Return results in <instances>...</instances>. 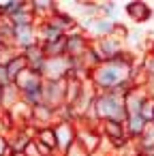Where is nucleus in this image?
<instances>
[{
  "label": "nucleus",
  "instance_id": "nucleus-1",
  "mask_svg": "<svg viewBox=\"0 0 154 156\" xmlns=\"http://www.w3.org/2000/svg\"><path fill=\"white\" fill-rule=\"evenodd\" d=\"M133 69H135V60H133L131 51L124 49L118 58L105 60L96 69H92L90 83L96 92H111V90H120L124 86H133L131 83Z\"/></svg>",
  "mask_w": 154,
  "mask_h": 156
},
{
  "label": "nucleus",
  "instance_id": "nucleus-2",
  "mask_svg": "<svg viewBox=\"0 0 154 156\" xmlns=\"http://www.w3.org/2000/svg\"><path fill=\"white\" fill-rule=\"evenodd\" d=\"M96 122H120L124 124L128 113L124 105V92L111 90V92H96L94 105H92Z\"/></svg>",
  "mask_w": 154,
  "mask_h": 156
},
{
  "label": "nucleus",
  "instance_id": "nucleus-3",
  "mask_svg": "<svg viewBox=\"0 0 154 156\" xmlns=\"http://www.w3.org/2000/svg\"><path fill=\"white\" fill-rule=\"evenodd\" d=\"M98 133H101V137L107 139V141L111 143V147H116V150H124L128 143H133V141L128 139V135H126L124 124H120V122H98Z\"/></svg>",
  "mask_w": 154,
  "mask_h": 156
},
{
  "label": "nucleus",
  "instance_id": "nucleus-4",
  "mask_svg": "<svg viewBox=\"0 0 154 156\" xmlns=\"http://www.w3.org/2000/svg\"><path fill=\"white\" fill-rule=\"evenodd\" d=\"M54 133H56V143H58L60 152H66L77 141V126H75V122H56Z\"/></svg>",
  "mask_w": 154,
  "mask_h": 156
},
{
  "label": "nucleus",
  "instance_id": "nucleus-5",
  "mask_svg": "<svg viewBox=\"0 0 154 156\" xmlns=\"http://www.w3.org/2000/svg\"><path fill=\"white\" fill-rule=\"evenodd\" d=\"M90 49V41L84 32H66V56L81 58Z\"/></svg>",
  "mask_w": 154,
  "mask_h": 156
},
{
  "label": "nucleus",
  "instance_id": "nucleus-6",
  "mask_svg": "<svg viewBox=\"0 0 154 156\" xmlns=\"http://www.w3.org/2000/svg\"><path fill=\"white\" fill-rule=\"evenodd\" d=\"M150 98V94L145 92V88H131L124 96V105H126V113L128 115H135V113H141L145 101Z\"/></svg>",
  "mask_w": 154,
  "mask_h": 156
},
{
  "label": "nucleus",
  "instance_id": "nucleus-7",
  "mask_svg": "<svg viewBox=\"0 0 154 156\" xmlns=\"http://www.w3.org/2000/svg\"><path fill=\"white\" fill-rule=\"evenodd\" d=\"M124 13H126L135 24H143V22H148V20L154 17L152 7H150L148 2H143V0H133V2H128V5L124 7Z\"/></svg>",
  "mask_w": 154,
  "mask_h": 156
},
{
  "label": "nucleus",
  "instance_id": "nucleus-8",
  "mask_svg": "<svg viewBox=\"0 0 154 156\" xmlns=\"http://www.w3.org/2000/svg\"><path fill=\"white\" fill-rule=\"evenodd\" d=\"M148 126V120L141 115V113H135V115H128L126 118V122H124V128H126V135H128V139L135 143L139 137H141V133H143V128Z\"/></svg>",
  "mask_w": 154,
  "mask_h": 156
},
{
  "label": "nucleus",
  "instance_id": "nucleus-9",
  "mask_svg": "<svg viewBox=\"0 0 154 156\" xmlns=\"http://www.w3.org/2000/svg\"><path fill=\"white\" fill-rule=\"evenodd\" d=\"M5 69H7L9 79H11V81H15V79H17V77L28 69V62H26L24 54H15V56H11V58L5 62Z\"/></svg>",
  "mask_w": 154,
  "mask_h": 156
},
{
  "label": "nucleus",
  "instance_id": "nucleus-10",
  "mask_svg": "<svg viewBox=\"0 0 154 156\" xmlns=\"http://www.w3.org/2000/svg\"><path fill=\"white\" fill-rule=\"evenodd\" d=\"M34 141L39 145H43L45 150H49L52 154L58 150V143H56V133H54V126H47V128H39L37 130V137Z\"/></svg>",
  "mask_w": 154,
  "mask_h": 156
},
{
  "label": "nucleus",
  "instance_id": "nucleus-11",
  "mask_svg": "<svg viewBox=\"0 0 154 156\" xmlns=\"http://www.w3.org/2000/svg\"><path fill=\"white\" fill-rule=\"evenodd\" d=\"M135 147H154V124L152 122H148L141 137L135 141Z\"/></svg>",
  "mask_w": 154,
  "mask_h": 156
},
{
  "label": "nucleus",
  "instance_id": "nucleus-12",
  "mask_svg": "<svg viewBox=\"0 0 154 156\" xmlns=\"http://www.w3.org/2000/svg\"><path fill=\"white\" fill-rule=\"evenodd\" d=\"M0 156H11V147H9V139L5 135H0Z\"/></svg>",
  "mask_w": 154,
  "mask_h": 156
},
{
  "label": "nucleus",
  "instance_id": "nucleus-13",
  "mask_svg": "<svg viewBox=\"0 0 154 156\" xmlns=\"http://www.w3.org/2000/svg\"><path fill=\"white\" fill-rule=\"evenodd\" d=\"M143 88H145V92L154 98V77H148V81H145V86H143Z\"/></svg>",
  "mask_w": 154,
  "mask_h": 156
},
{
  "label": "nucleus",
  "instance_id": "nucleus-14",
  "mask_svg": "<svg viewBox=\"0 0 154 156\" xmlns=\"http://www.w3.org/2000/svg\"><path fill=\"white\" fill-rule=\"evenodd\" d=\"M148 54H152V56H154V41H152V45H150V51H148Z\"/></svg>",
  "mask_w": 154,
  "mask_h": 156
},
{
  "label": "nucleus",
  "instance_id": "nucleus-15",
  "mask_svg": "<svg viewBox=\"0 0 154 156\" xmlns=\"http://www.w3.org/2000/svg\"><path fill=\"white\" fill-rule=\"evenodd\" d=\"M0 107H2V88H0Z\"/></svg>",
  "mask_w": 154,
  "mask_h": 156
},
{
  "label": "nucleus",
  "instance_id": "nucleus-16",
  "mask_svg": "<svg viewBox=\"0 0 154 156\" xmlns=\"http://www.w3.org/2000/svg\"><path fill=\"white\" fill-rule=\"evenodd\" d=\"M150 122H152V124H154V109H152V118H150Z\"/></svg>",
  "mask_w": 154,
  "mask_h": 156
}]
</instances>
